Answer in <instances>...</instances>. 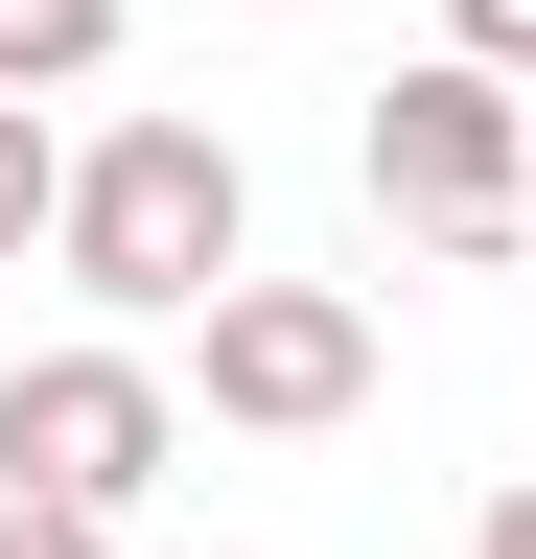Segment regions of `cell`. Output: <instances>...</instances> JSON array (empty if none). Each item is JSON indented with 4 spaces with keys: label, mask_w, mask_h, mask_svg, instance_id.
I'll use <instances>...</instances> for the list:
<instances>
[{
    "label": "cell",
    "mask_w": 536,
    "mask_h": 559,
    "mask_svg": "<svg viewBox=\"0 0 536 559\" xmlns=\"http://www.w3.org/2000/svg\"><path fill=\"white\" fill-rule=\"evenodd\" d=\"M0 559H117V513H24V489H0Z\"/></svg>",
    "instance_id": "52a82bcc"
},
{
    "label": "cell",
    "mask_w": 536,
    "mask_h": 559,
    "mask_svg": "<svg viewBox=\"0 0 536 559\" xmlns=\"http://www.w3.org/2000/svg\"><path fill=\"white\" fill-rule=\"evenodd\" d=\"M350 164H373V210H396L420 257H490V234H536V70H490V47L373 70Z\"/></svg>",
    "instance_id": "7a4b0ae2"
},
{
    "label": "cell",
    "mask_w": 536,
    "mask_h": 559,
    "mask_svg": "<svg viewBox=\"0 0 536 559\" xmlns=\"http://www.w3.org/2000/svg\"><path fill=\"white\" fill-rule=\"evenodd\" d=\"M164 443H187V396H164L117 326L0 373V489H24V513H141V489H164Z\"/></svg>",
    "instance_id": "3957f363"
},
{
    "label": "cell",
    "mask_w": 536,
    "mask_h": 559,
    "mask_svg": "<svg viewBox=\"0 0 536 559\" xmlns=\"http://www.w3.org/2000/svg\"><path fill=\"white\" fill-rule=\"evenodd\" d=\"M71 304L94 326H211L234 280H257V164H234V117H117L71 140Z\"/></svg>",
    "instance_id": "6da1fadb"
},
{
    "label": "cell",
    "mask_w": 536,
    "mask_h": 559,
    "mask_svg": "<svg viewBox=\"0 0 536 559\" xmlns=\"http://www.w3.org/2000/svg\"><path fill=\"white\" fill-rule=\"evenodd\" d=\"M443 47H490V70H536V0H443Z\"/></svg>",
    "instance_id": "ba28073f"
},
{
    "label": "cell",
    "mask_w": 536,
    "mask_h": 559,
    "mask_svg": "<svg viewBox=\"0 0 536 559\" xmlns=\"http://www.w3.org/2000/svg\"><path fill=\"white\" fill-rule=\"evenodd\" d=\"M71 234V140H47V94H0V257Z\"/></svg>",
    "instance_id": "8992f818"
},
{
    "label": "cell",
    "mask_w": 536,
    "mask_h": 559,
    "mask_svg": "<svg viewBox=\"0 0 536 559\" xmlns=\"http://www.w3.org/2000/svg\"><path fill=\"white\" fill-rule=\"evenodd\" d=\"M71 70H117V0H0V94H71Z\"/></svg>",
    "instance_id": "5b68a950"
},
{
    "label": "cell",
    "mask_w": 536,
    "mask_h": 559,
    "mask_svg": "<svg viewBox=\"0 0 536 559\" xmlns=\"http://www.w3.org/2000/svg\"><path fill=\"white\" fill-rule=\"evenodd\" d=\"M187 349H211V419H257V443H326V419L373 396V304L350 280H234Z\"/></svg>",
    "instance_id": "277c9868"
},
{
    "label": "cell",
    "mask_w": 536,
    "mask_h": 559,
    "mask_svg": "<svg viewBox=\"0 0 536 559\" xmlns=\"http://www.w3.org/2000/svg\"><path fill=\"white\" fill-rule=\"evenodd\" d=\"M466 559H536V466H513V489H490V513H466Z\"/></svg>",
    "instance_id": "9c48e42d"
}]
</instances>
